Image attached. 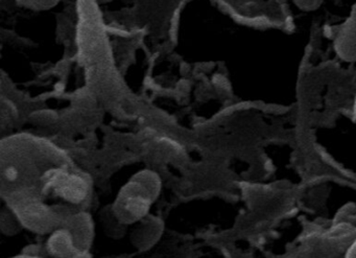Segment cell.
I'll return each mask as SVG.
<instances>
[{"label":"cell","instance_id":"cell-1","mask_svg":"<svg viewBox=\"0 0 356 258\" xmlns=\"http://www.w3.org/2000/svg\"><path fill=\"white\" fill-rule=\"evenodd\" d=\"M160 179L151 170L138 172L120 191L113 210L124 225L139 222L145 218L152 203L160 193Z\"/></svg>","mask_w":356,"mask_h":258},{"label":"cell","instance_id":"cell-2","mask_svg":"<svg viewBox=\"0 0 356 258\" xmlns=\"http://www.w3.org/2000/svg\"><path fill=\"white\" fill-rule=\"evenodd\" d=\"M72 234L74 245L81 252H87L93 239V222L84 211L70 216L62 225Z\"/></svg>","mask_w":356,"mask_h":258},{"label":"cell","instance_id":"cell-3","mask_svg":"<svg viewBox=\"0 0 356 258\" xmlns=\"http://www.w3.org/2000/svg\"><path fill=\"white\" fill-rule=\"evenodd\" d=\"M334 49L345 61L356 62V6L335 36Z\"/></svg>","mask_w":356,"mask_h":258},{"label":"cell","instance_id":"cell-4","mask_svg":"<svg viewBox=\"0 0 356 258\" xmlns=\"http://www.w3.org/2000/svg\"><path fill=\"white\" fill-rule=\"evenodd\" d=\"M163 231V223L159 218L147 216L139 220V224L133 229L131 241L137 249H149L157 243Z\"/></svg>","mask_w":356,"mask_h":258},{"label":"cell","instance_id":"cell-5","mask_svg":"<svg viewBox=\"0 0 356 258\" xmlns=\"http://www.w3.org/2000/svg\"><path fill=\"white\" fill-rule=\"evenodd\" d=\"M49 251L61 258H74L79 251L74 245L72 234L62 228L51 235L49 241Z\"/></svg>","mask_w":356,"mask_h":258},{"label":"cell","instance_id":"cell-6","mask_svg":"<svg viewBox=\"0 0 356 258\" xmlns=\"http://www.w3.org/2000/svg\"><path fill=\"white\" fill-rule=\"evenodd\" d=\"M15 1L20 7L37 12L49 11L60 3V0H15Z\"/></svg>","mask_w":356,"mask_h":258},{"label":"cell","instance_id":"cell-7","mask_svg":"<svg viewBox=\"0 0 356 258\" xmlns=\"http://www.w3.org/2000/svg\"><path fill=\"white\" fill-rule=\"evenodd\" d=\"M293 1L299 9L303 11H312L318 9L324 0H293Z\"/></svg>","mask_w":356,"mask_h":258},{"label":"cell","instance_id":"cell-8","mask_svg":"<svg viewBox=\"0 0 356 258\" xmlns=\"http://www.w3.org/2000/svg\"><path fill=\"white\" fill-rule=\"evenodd\" d=\"M345 258H356V239L352 241L345 253Z\"/></svg>","mask_w":356,"mask_h":258},{"label":"cell","instance_id":"cell-9","mask_svg":"<svg viewBox=\"0 0 356 258\" xmlns=\"http://www.w3.org/2000/svg\"><path fill=\"white\" fill-rule=\"evenodd\" d=\"M353 115H354V118H355V120H356V95H355V97H354Z\"/></svg>","mask_w":356,"mask_h":258},{"label":"cell","instance_id":"cell-10","mask_svg":"<svg viewBox=\"0 0 356 258\" xmlns=\"http://www.w3.org/2000/svg\"><path fill=\"white\" fill-rule=\"evenodd\" d=\"M112 0H97V3H111Z\"/></svg>","mask_w":356,"mask_h":258}]
</instances>
